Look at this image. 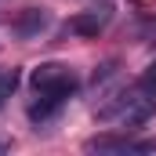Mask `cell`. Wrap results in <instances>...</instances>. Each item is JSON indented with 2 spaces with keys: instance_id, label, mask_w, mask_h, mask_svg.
<instances>
[{
  "instance_id": "6",
  "label": "cell",
  "mask_w": 156,
  "mask_h": 156,
  "mask_svg": "<svg viewBox=\"0 0 156 156\" xmlns=\"http://www.w3.org/2000/svg\"><path fill=\"white\" fill-rule=\"evenodd\" d=\"M15 87H18V69H4L0 73V98H7Z\"/></svg>"
},
{
  "instance_id": "3",
  "label": "cell",
  "mask_w": 156,
  "mask_h": 156,
  "mask_svg": "<svg viewBox=\"0 0 156 156\" xmlns=\"http://www.w3.org/2000/svg\"><path fill=\"white\" fill-rule=\"evenodd\" d=\"M87 149H98V153H156V138H91Z\"/></svg>"
},
{
  "instance_id": "2",
  "label": "cell",
  "mask_w": 156,
  "mask_h": 156,
  "mask_svg": "<svg viewBox=\"0 0 156 156\" xmlns=\"http://www.w3.org/2000/svg\"><path fill=\"white\" fill-rule=\"evenodd\" d=\"M113 0H102V4H91V7H83L80 15L69 18V33H76V37H98L109 22H113Z\"/></svg>"
},
{
  "instance_id": "9",
  "label": "cell",
  "mask_w": 156,
  "mask_h": 156,
  "mask_svg": "<svg viewBox=\"0 0 156 156\" xmlns=\"http://www.w3.org/2000/svg\"><path fill=\"white\" fill-rule=\"evenodd\" d=\"M153 37H156V29H153Z\"/></svg>"
},
{
  "instance_id": "5",
  "label": "cell",
  "mask_w": 156,
  "mask_h": 156,
  "mask_svg": "<svg viewBox=\"0 0 156 156\" xmlns=\"http://www.w3.org/2000/svg\"><path fill=\"white\" fill-rule=\"evenodd\" d=\"M44 26H47V15H44V11H37V7H33V11H26V15L15 22V29H18L22 37H33V33H37V29H44Z\"/></svg>"
},
{
  "instance_id": "8",
  "label": "cell",
  "mask_w": 156,
  "mask_h": 156,
  "mask_svg": "<svg viewBox=\"0 0 156 156\" xmlns=\"http://www.w3.org/2000/svg\"><path fill=\"white\" fill-rule=\"evenodd\" d=\"M0 153H4V142H0Z\"/></svg>"
},
{
  "instance_id": "7",
  "label": "cell",
  "mask_w": 156,
  "mask_h": 156,
  "mask_svg": "<svg viewBox=\"0 0 156 156\" xmlns=\"http://www.w3.org/2000/svg\"><path fill=\"white\" fill-rule=\"evenodd\" d=\"M138 87H142V91H149V94H156V62H149V69L142 73Z\"/></svg>"
},
{
  "instance_id": "1",
  "label": "cell",
  "mask_w": 156,
  "mask_h": 156,
  "mask_svg": "<svg viewBox=\"0 0 156 156\" xmlns=\"http://www.w3.org/2000/svg\"><path fill=\"white\" fill-rule=\"evenodd\" d=\"M33 91H51V94H73L76 91V76H73V69L69 66H62V62H44L33 69Z\"/></svg>"
},
{
  "instance_id": "4",
  "label": "cell",
  "mask_w": 156,
  "mask_h": 156,
  "mask_svg": "<svg viewBox=\"0 0 156 156\" xmlns=\"http://www.w3.org/2000/svg\"><path fill=\"white\" fill-rule=\"evenodd\" d=\"M66 105V94H51V91H37V102L29 105V120L33 123H44V120H51L58 109Z\"/></svg>"
}]
</instances>
